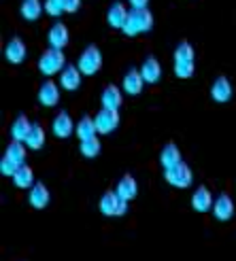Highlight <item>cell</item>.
I'll list each match as a JSON object with an SVG mask.
<instances>
[{"label":"cell","instance_id":"obj_33","mask_svg":"<svg viewBox=\"0 0 236 261\" xmlns=\"http://www.w3.org/2000/svg\"><path fill=\"white\" fill-rule=\"evenodd\" d=\"M149 0H130V9H145Z\"/></svg>","mask_w":236,"mask_h":261},{"label":"cell","instance_id":"obj_15","mask_svg":"<svg viewBox=\"0 0 236 261\" xmlns=\"http://www.w3.org/2000/svg\"><path fill=\"white\" fill-rule=\"evenodd\" d=\"M28 56V49H26V43L19 36H13L11 41L5 45V58L9 64H21Z\"/></svg>","mask_w":236,"mask_h":261},{"label":"cell","instance_id":"obj_32","mask_svg":"<svg viewBox=\"0 0 236 261\" xmlns=\"http://www.w3.org/2000/svg\"><path fill=\"white\" fill-rule=\"evenodd\" d=\"M79 7H81V0H66V5H64L66 13H77Z\"/></svg>","mask_w":236,"mask_h":261},{"label":"cell","instance_id":"obj_24","mask_svg":"<svg viewBox=\"0 0 236 261\" xmlns=\"http://www.w3.org/2000/svg\"><path fill=\"white\" fill-rule=\"evenodd\" d=\"M11 178H13V185H15L17 189H30L34 182H36L34 180V170H32L30 166H26V164H21L19 170L13 174Z\"/></svg>","mask_w":236,"mask_h":261},{"label":"cell","instance_id":"obj_1","mask_svg":"<svg viewBox=\"0 0 236 261\" xmlns=\"http://www.w3.org/2000/svg\"><path fill=\"white\" fill-rule=\"evenodd\" d=\"M153 28V15L151 11L145 7V9H130V15H128V21L124 23V34L126 36H138L143 32H149Z\"/></svg>","mask_w":236,"mask_h":261},{"label":"cell","instance_id":"obj_26","mask_svg":"<svg viewBox=\"0 0 236 261\" xmlns=\"http://www.w3.org/2000/svg\"><path fill=\"white\" fill-rule=\"evenodd\" d=\"M75 134L79 136V140H87L91 136H96L98 134V129H96V121H94V117H81V119L77 121V127H75Z\"/></svg>","mask_w":236,"mask_h":261},{"label":"cell","instance_id":"obj_11","mask_svg":"<svg viewBox=\"0 0 236 261\" xmlns=\"http://www.w3.org/2000/svg\"><path fill=\"white\" fill-rule=\"evenodd\" d=\"M49 200H51V193H49L47 185L41 182V180H36L34 185L30 187V191H28V204L32 208H36V211H43V208H47Z\"/></svg>","mask_w":236,"mask_h":261},{"label":"cell","instance_id":"obj_18","mask_svg":"<svg viewBox=\"0 0 236 261\" xmlns=\"http://www.w3.org/2000/svg\"><path fill=\"white\" fill-rule=\"evenodd\" d=\"M140 74H143V79H145V83L153 85V83H157L162 79V64L157 62V58L149 56L140 64Z\"/></svg>","mask_w":236,"mask_h":261},{"label":"cell","instance_id":"obj_16","mask_svg":"<svg viewBox=\"0 0 236 261\" xmlns=\"http://www.w3.org/2000/svg\"><path fill=\"white\" fill-rule=\"evenodd\" d=\"M38 102H41V107H56L60 102V85L54 83V81H45L41 87H38Z\"/></svg>","mask_w":236,"mask_h":261},{"label":"cell","instance_id":"obj_12","mask_svg":"<svg viewBox=\"0 0 236 261\" xmlns=\"http://www.w3.org/2000/svg\"><path fill=\"white\" fill-rule=\"evenodd\" d=\"M77 123L73 121V117L66 111H60L54 117V123H51V129H54V136L58 138H68L70 134H75Z\"/></svg>","mask_w":236,"mask_h":261},{"label":"cell","instance_id":"obj_27","mask_svg":"<svg viewBox=\"0 0 236 261\" xmlns=\"http://www.w3.org/2000/svg\"><path fill=\"white\" fill-rule=\"evenodd\" d=\"M45 138H47V134H45L43 125L41 123H32L30 134H28V138H26L23 142H26V147H28L30 151H38V149H43Z\"/></svg>","mask_w":236,"mask_h":261},{"label":"cell","instance_id":"obj_30","mask_svg":"<svg viewBox=\"0 0 236 261\" xmlns=\"http://www.w3.org/2000/svg\"><path fill=\"white\" fill-rule=\"evenodd\" d=\"M19 162L15 160H11L9 155H3V160H0V174H5V176H13L17 170H19Z\"/></svg>","mask_w":236,"mask_h":261},{"label":"cell","instance_id":"obj_28","mask_svg":"<svg viewBox=\"0 0 236 261\" xmlns=\"http://www.w3.org/2000/svg\"><path fill=\"white\" fill-rule=\"evenodd\" d=\"M100 149H102V145H100L98 136H91L87 140H81V145H79V151H81V155H83V158H87V160L98 158Z\"/></svg>","mask_w":236,"mask_h":261},{"label":"cell","instance_id":"obj_19","mask_svg":"<svg viewBox=\"0 0 236 261\" xmlns=\"http://www.w3.org/2000/svg\"><path fill=\"white\" fill-rule=\"evenodd\" d=\"M128 15H130V9L124 5V3H113L111 7H109V11H107V21H109V25L111 28H117V30H122L124 28V23L128 21Z\"/></svg>","mask_w":236,"mask_h":261},{"label":"cell","instance_id":"obj_7","mask_svg":"<svg viewBox=\"0 0 236 261\" xmlns=\"http://www.w3.org/2000/svg\"><path fill=\"white\" fill-rule=\"evenodd\" d=\"M96 121V129L98 134H111L117 129V125H120V111H113V109H100L94 117Z\"/></svg>","mask_w":236,"mask_h":261},{"label":"cell","instance_id":"obj_29","mask_svg":"<svg viewBox=\"0 0 236 261\" xmlns=\"http://www.w3.org/2000/svg\"><path fill=\"white\" fill-rule=\"evenodd\" d=\"M26 151H28L26 142H21V140H11V145L7 147L5 155H9L11 160H15V162H19V164H26Z\"/></svg>","mask_w":236,"mask_h":261},{"label":"cell","instance_id":"obj_23","mask_svg":"<svg viewBox=\"0 0 236 261\" xmlns=\"http://www.w3.org/2000/svg\"><path fill=\"white\" fill-rule=\"evenodd\" d=\"M179 162H181L179 147L175 145V142H166V145L162 147V151H160V166H162V170H166V168H173Z\"/></svg>","mask_w":236,"mask_h":261},{"label":"cell","instance_id":"obj_9","mask_svg":"<svg viewBox=\"0 0 236 261\" xmlns=\"http://www.w3.org/2000/svg\"><path fill=\"white\" fill-rule=\"evenodd\" d=\"M213 202H215V195L211 193L206 185H200L196 187L194 195H192V208L196 213H208L213 211Z\"/></svg>","mask_w":236,"mask_h":261},{"label":"cell","instance_id":"obj_13","mask_svg":"<svg viewBox=\"0 0 236 261\" xmlns=\"http://www.w3.org/2000/svg\"><path fill=\"white\" fill-rule=\"evenodd\" d=\"M232 94H234V89H232V83H230L228 76H224V74L217 76L211 85V98L219 104H226L232 100Z\"/></svg>","mask_w":236,"mask_h":261},{"label":"cell","instance_id":"obj_5","mask_svg":"<svg viewBox=\"0 0 236 261\" xmlns=\"http://www.w3.org/2000/svg\"><path fill=\"white\" fill-rule=\"evenodd\" d=\"M128 204L126 200L120 198V193L115 189H109L102 193V198L98 202V211L104 215V217H124L128 213Z\"/></svg>","mask_w":236,"mask_h":261},{"label":"cell","instance_id":"obj_22","mask_svg":"<svg viewBox=\"0 0 236 261\" xmlns=\"http://www.w3.org/2000/svg\"><path fill=\"white\" fill-rule=\"evenodd\" d=\"M30 129H32V123H30V119L26 115H17L15 119H13V123H11V138L13 140H26L28 138V134H30Z\"/></svg>","mask_w":236,"mask_h":261},{"label":"cell","instance_id":"obj_6","mask_svg":"<svg viewBox=\"0 0 236 261\" xmlns=\"http://www.w3.org/2000/svg\"><path fill=\"white\" fill-rule=\"evenodd\" d=\"M77 66H79V70H81L85 76L96 74L102 68V51L96 45H87L81 51V56H79Z\"/></svg>","mask_w":236,"mask_h":261},{"label":"cell","instance_id":"obj_20","mask_svg":"<svg viewBox=\"0 0 236 261\" xmlns=\"http://www.w3.org/2000/svg\"><path fill=\"white\" fill-rule=\"evenodd\" d=\"M115 191L120 193V198H122V200L132 202L136 195H138V182H136V178H134L132 174H124V176L120 178V182H117Z\"/></svg>","mask_w":236,"mask_h":261},{"label":"cell","instance_id":"obj_4","mask_svg":"<svg viewBox=\"0 0 236 261\" xmlns=\"http://www.w3.org/2000/svg\"><path fill=\"white\" fill-rule=\"evenodd\" d=\"M164 180L168 182L170 187L187 189V187H192V182H194V172H192V168L181 160L173 168H166L164 170Z\"/></svg>","mask_w":236,"mask_h":261},{"label":"cell","instance_id":"obj_21","mask_svg":"<svg viewBox=\"0 0 236 261\" xmlns=\"http://www.w3.org/2000/svg\"><path fill=\"white\" fill-rule=\"evenodd\" d=\"M100 102H102V107L104 109H113V111H120L122 107V102H124V94H122V89L117 87V85H107L102 89V96H100Z\"/></svg>","mask_w":236,"mask_h":261},{"label":"cell","instance_id":"obj_2","mask_svg":"<svg viewBox=\"0 0 236 261\" xmlns=\"http://www.w3.org/2000/svg\"><path fill=\"white\" fill-rule=\"evenodd\" d=\"M64 66H66V56H64V49L49 47V49H45L41 54V58H38V70H41V74H45V76L60 74Z\"/></svg>","mask_w":236,"mask_h":261},{"label":"cell","instance_id":"obj_17","mask_svg":"<svg viewBox=\"0 0 236 261\" xmlns=\"http://www.w3.org/2000/svg\"><path fill=\"white\" fill-rule=\"evenodd\" d=\"M47 41H49V47H56V49H64L70 41V34H68V28L64 25L62 21H56L54 25L49 28L47 32Z\"/></svg>","mask_w":236,"mask_h":261},{"label":"cell","instance_id":"obj_14","mask_svg":"<svg viewBox=\"0 0 236 261\" xmlns=\"http://www.w3.org/2000/svg\"><path fill=\"white\" fill-rule=\"evenodd\" d=\"M143 87H145V79L140 74V68H130L124 74V81H122V89L126 91L128 96H138Z\"/></svg>","mask_w":236,"mask_h":261},{"label":"cell","instance_id":"obj_25","mask_svg":"<svg viewBox=\"0 0 236 261\" xmlns=\"http://www.w3.org/2000/svg\"><path fill=\"white\" fill-rule=\"evenodd\" d=\"M21 17L28 19V21H36L38 17H41V13L45 11V3H41V0H21Z\"/></svg>","mask_w":236,"mask_h":261},{"label":"cell","instance_id":"obj_10","mask_svg":"<svg viewBox=\"0 0 236 261\" xmlns=\"http://www.w3.org/2000/svg\"><path fill=\"white\" fill-rule=\"evenodd\" d=\"M81 76H83V72L79 70V66L66 64L60 72V87L64 91H77L79 87H81Z\"/></svg>","mask_w":236,"mask_h":261},{"label":"cell","instance_id":"obj_31","mask_svg":"<svg viewBox=\"0 0 236 261\" xmlns=\"http://www.w3.org/2000/svg\"><path fill=\"white\" fill-rule=\"evenodd\" d=\"M64 5H66V0H45V11H47V15L60 17L62 13H66Z\"/></svg>","mask_w":236,"mask_h":261},{"label":"cell","instance_id":"obj_8","mask_svg":"<svg viewBox=\"0 0 236 261\" xmlns=\"http://www.w3.org/2000/svg\"><path fill=\"white\" fill-rule=\"evenodd\" d=\"M213 217L217 221H221V223H226V221H230L234 217V200L230 198L228 191H221L215 202H213Z\"/></svg>","mask_w":236,"mask_h":261},{"label":"cell","instance_id":"obj_3","mask_svg":"<svg viewBox=\"0 0 236 261\" xmlns=\"http://www.w3.org/2000/svg\"><path fill=\"white\" fill-rule=\"evenodd\" d=\"M194 47L187 41H183L175 49V74L179 79H190L194 74Z\"/></svg>","mask_w":236,"mask_h":261}]
</instances>
